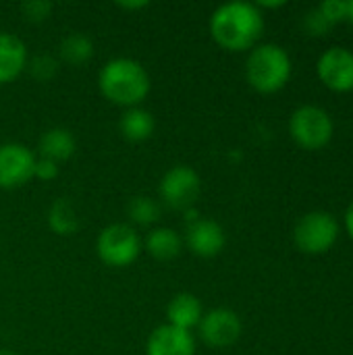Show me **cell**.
Segmentation results:
<instances>
[{
	"instance_id": "6da1fadb",
	"label": "cell",
	"mask_w": 353,
	"mask_h": 355,
	"mask_svg": "<svg viewBox=\"0 0 353 355\" xmlns=\"http://www.w3.org/2000/svg\"><path fill=\"white\" fill-rule=\"evenodd\" d=\"M264 31V15L254 2L221 4L210 17V33L218 46L231 52L256 48Z\"/></svg>"
},
{
	"instance_id": "7a4b0ae2",
	"label": "cell",
	"mask_w": 353,
	"mask_h": 355,
	"mask_svg": "<svg viewBox=\"0 0 353 355\" xmlns=\"http://www.w3.org/2000/svg\"><path fill=\"white\" fill-rule=\"evenodd\" d=\"M100 92L106 100L119 106L133 108L150 94V75L133 58H112L98 75Z\"/></svg>"
},
{
	"instance_id": "3957f363",
	"label": "cell",
	"mask_w": 353,
	"mask_h": 355,
	"mask_svg": "<svg viewBox=\"0 0 353 355\" xmlns=\"http://www.w3.org/2000/svg\"><path fill=\"white\" fill-rule=\"evenodd\" d=\"M291 58L279 44H260L252 48L246 62L248 83L262 94H275L283 89L291 77Z\"/></svg>"
},
{
	"instance_id": "277c9868",
	"label": "cell",
	"mask_w": 353,
	"mask_h": 355,
	"mask_svg": "<svg viewBox=\"0 0 353 355\" xmlns=\"http://www.w3.org/2000/svg\"><path fill=\"white\" fill-rule=\"evenodd\" d=\"M337 239H339V220L325 210H314L304 214L293 229V241L298 250L310 256L327 254Z\"/></svg>"
},
{
	"instance_id": "5b68a950",
	"label": "cell",
	"mask_w": 353,
	"mask_h": 355,
	"mask_svg": "<svg viewBox=\"0 0 353 355\" xmlns=\"http://www.w3.org/2000/svg\"><path fill=\"white\" fill-rule=\"evenodd\" d=\"M289 133L298 146L304 150H320L325 148L335 133V125L331 114L320 106H300L289 119Z\"/></svg>"
},
{
	"instance_id": "8992f818",
	"label": "cell",
	"mask_w": 353,
	"mask_h": 355,
	"mask_svg": "<svg viewBox=\"0 0 353 355\" xmlns=\"http://www.w3.org/2000/svg\"><path fill=\"white\" fill-rule=\"evenodd\" d=\"M96 252L104 264L125 268L137 260L141 252V239L131 225L114 223L100 231L96 239Z\"/></svg>"
},
{
	"instance_id": "52a82bcc",
	"label": "cell",
	"mask_w": 353,
	"mask_h": 355,
	"mask_svg": "<svg viewBox=\"0 0 353 355\" xmlns=\"http://www.w3.org/2000/svg\"><path fill=\"white\" fill-rule=\"evenodd\" d=\"M202 191V179L200 175L185 164H177L171 171L164 173L160 181V198L166 206L173 210H189L193 208L196 200Z\"/></svg>"
},
{
	"instance_id": "ba28073f",
	"label": "cell",
	"mask_w": 353,
	"mask_h": 355,
	"mask_svg": "<svg viewBox=\"0 0 353 355\" xmlns=\"http://www.w3.org/2000/svg\"><path fill=\"white\" fill-rule=\"evenodd\" d=\"M198 329H200V337L206 345L225 349L239 341L243 324H241V318L237 316V312H233L229 308H214L202 316Z\"/></svg>"
},
{
	"instance_id": "9c48e42d",
	"label": "cell",
	"mask_w": 353,
	"mask_h": 355,
	"mask_svg": "<svg viewBox=\"0 0 353 355\" xmlns=\"http://www.w3.org/2000/svg\"><path fill=\"white\" fill-rule=\"evenodd\" d=\"M35 171L33 152L17 141L0 146V187L17 189L23 187Z\"/></svg>"
},
{
	"instance_id": "30bf717a",
	"label": "cell",
	"mask_w": 353,
	"mask_h": 355,
	"mask_svg": "<svg viewBox=\"0 0 353 355\" xmlns=\"http://www.w3.org/2000/svg\"><path fill=\"white\" fill-rule=\"evenodd\" d=\"M318 77L333 92L353 89V52L343 46L329 48L318 58Z\"/></svg>"
},
{
	"instance_id": "8fae6325",
	"label": "cell",
	"mask_w": 353,
	"mask_h": 355,
	"mask_svg": "<svg viewBox=\"0 0 353 355\" xmlns=\"http://www.w3.org/2000/svg\"><path fill=\"white\" fill-rule=\"evenodd\" d=\"M185 241L187 248L200 256V258H214L225 250L227 243V235L225 229L210 218H198L196 223H191L187 227L185 233Z\"/></svg>"
},
{
	"instance_id": "7c38bea8",
	"label": "cell",
	"mask_w": 353,
	"mask_h": 355,
	"mask_svg": "<svg viewBox=\"0 0 353 355\" xmlns=\"http://www.w3.org/2000/svg\"><path fill=\"white\" fill-rule=\"evenodd\" d=\"M148 355H196V339L189 331L162 324L148 337Z\"/></svg>"
},
{
	"instance_id": "4fadbf2b",
	"label": "cell",
	"mask_w": 353,
	"mask_h": 355,
	"mask_svg": "<svg viewBox=\"0 0 353 355\" xmlns=\"http://www.w3.org/2000/svg\"><path fill=\"white\" fill-rule=\"evenodd\" d=\"M23 69H27L25 42L10 31H0V83H10Z\"/></svg>"
},
{
	"instance_id": "5bb4252c",
	"label": "cell",
	"mask_w": 353,
	"mask_h": 355,
	"mask_svg": "<svg viewBox=\"0 0 353 355\" xmlns=\"http://www.w3.org/2000/svg\"><path fill=\"white\" fill-rule=\"evenodd\" d=\"M204 312H202V302L193 293H179L171 300L166 308V324H173L183 331H191L193 327L200 324Z\"/></svg>"
},
{
	"instance_id": "9a60e30c",
	"label": "cell",
	"mask_w": 353,
	"mask_h": 355,
	"mask_svg": "<svg viewBox=\"0 0 353 355\" xmlns=\"http://www.w3.org/2000/svg\"><path fill=\"white\" fill-rule=\"evenodd\" d=\"M75 150H77V141H75L73 133L64 127H52L40 139L42 158H48L56 164L60 160H69L75 154Z\"/></svg>"
},
{
	"instance_id": "2e32d148",
	"label": "cell",
	"mask_w": 353,
	"mask_h": 355,
	"mask_svg": "<svg viewBox=\"0 0 353 355\" xmlns=\"http://www.w3.org/2000/svg\"><path fill=\"white\" fill-rule=\"evenodd\" d=\"M181 248H183L181 235L169 227H158V229L150 231L146 237V250L156 260H164V262L173 260L181 254Z\"/></svg>"
},
{
	"instance_id": "e0dca14e",
	"label": "cell",
	"mask_w": 353,
	"mask_h": 355,
	"mask_svg": "<svg viewBox=\"0 0 353 355\" xmlns=\"http://www.w3.org/2000/svg\"><path fill=\"white\" fill-rule=\"evenodd\" d=\"M119 127H121V133L129 141H146L148 137H152L156 121H154L152 112H148L146 108L133 106L123 112Z\"/></svg>"
},
{
	"instance_id": "ac0fdd59",
	"label": "cell",
	"mask_w": 353,
	"mask_h": 355,
	"mask_svg": "<svg viewBox=\"0 0 353 355\" xmlns=\"http://www.w3.org/2000/svg\"><path fill=\"white\" fill-rule=\"evenodd\" d=\"M48 225L58 235H73L79 229V216L71 200L60 198L48 210Z\"/></svg>"
},
{
	"instance_id": "d6986e66",
	"label": "cell",
	"mask_w": 353,
	"mask_h": 355,
	"mask_svg": "<svg viewBox=\"0 0 353 355\" xmlns=\"http://www.w3.org/2000/svg\"><path fill=\"white\" fill-rule=\"evenodd\" d=\"M60 58L69 64H83L94 54V44L85 33H69L60 42Z\"/></svg>"
},
{
	"instance_id": "ffe728a7",
	"label": "cell",
	"mask_w": 353,
	"mask_h": 355,
	"mask_svg": "<svg viewBox=\"0 0 353 355\" xmlns=\"http://www.w3.org/2000/svg\"><path fill=\"white\" fill-rule=\"evenodd\" d=\"M127 214L133 223L148 227L160 218V204L150 196H135L129 200Z\"/></svg>"
},
{
	"instance_id": "44dd1931",
	"label": "cell",
	"mask_w": 353,
	"mask_h": 355,
	"mask_svg": "<svg viewBox=\"0 0 353 355\" xmlns=\"http://www.w3.org/2000/svg\"><path fill=\"white\" fill-rule=\"evenodd\" d=\"M58 71V62L56 58H52L50 54H40L29 62V73L31 77H35L37 81H48L56 75Z\"/></svg>"
},
{
	"instance_id": "7402d4cb",
	"label": "cell",
	"mask_w": 353,
	"mask_h": 355,
	"mask_svg": "<svg viewBox=\"0 0 353 355\" xmlns=\"http://www.w3.org/2000/svg\"><path fill=\"white\" fill-rule=\"evenodd\" d=\"M52 10V2L50 0H25L21 4V12L27 21H33V23H40L44 21Z\"/></svg>"
},
{
	"instance_id": "603a6c76",
	"label": "cell",
	"mask_w": 353,
	"mask_h": 355,
	"mask_svg": "<svg viewBox=\"0 0 353 355\" xmlns=\"http://www.w3.org/2000/svg\"><path fill=\"white\" fill-rule=\"evenodd\" d=\"M331 27H333V23L318 10V6L314 10L306 12V17H304V29L310 35H325Z\"/></svg>"
},
{
	"instance_id": "cb8c5ba5",
	"label": "cell",
	"mask_w": 353,
	"mask_h": 355,
	"mask_svg": "<svg viewBox=\"0 0 353 355\" xmlns=\"http://www.w3.org/2000/svg\"><path fill=\"white\" fill-rule=\"evenodd\" d=\"M318 10L335 25L341 21H347V2L343 0H325L318 4Z\"/></svg>"
},
{
	"instance_id": "d4e9b609",
	"label": "cell",
	"mask_w": 353,
	"mask_h": 355,
	"mask_svg": "<svg viewBox=\"0 0 353 355\" xmlns=\"http://www.w3.org/2000/svg\"><path fill=\"white\" fill-rule=\"evenodd\" d=\"M58 175V164L48 160V158H37L35 160V171H33V177L42 179V181H50Z\"/></svg>"
},
{
	"instance_id": "484cf974",
	"label": "cell",
	"mask_w": 353,
	"mask_h": 355,
	"mask_svg": "<svg viewBox=\"0 0 353 355\" xmlns=\"http://www.w3.org/2000/svg\"><path fill=\"white\" fill-rule=\"evenodd\" d=\"M150 2H146V0H137V2H129V0H119L117 2V6H121V8H127V10H137V8H146Z\"/></svg>"
},
{
	"instance_id": "4316f807",
	"label": "cell",
	"mask_w": 353,
	"mask_h": 355,
	"mask_svg": "<svg viewBox=\"0 0 353 355\" xmlns=\"http://www.w3.org/2000/svg\"><path fill=\"white\" fill-rule=\"evenodd\" d=\"M345 229H347L350 237H352V239H353V202H352V204H350L347 212H345Z\"/></svg>"
},
{
	"instance_id": "83f0119b",
	"label": "cell",
	"mask_w": 353,
	"mask_h": 355,
	"mask_svg": "<svg viewBox=\"0 0 353 355\" xmlns=\"http://www.w3.org/2000/svg\"><path fill=\"white\" fill-rule=\"evenodd\" d=\"M347 21H352L353 23V0L347 2Z\"/></svg>"
},
{
	"instance_id": "f1b7e54d",
	"label": "cell",
	"mask_w": 353,
	"mask_h": 355,
	"mask_svg": "<svg viewBox=\"0 0 353 355\" xmlns=\"http://www.w3.org/2000/svg\"><path fill=\"white\" fill-rule=\"evenodd\" d=\"M0 355H17V354H12L10 349H0Z\"/></svg>"
}]
</instances>
